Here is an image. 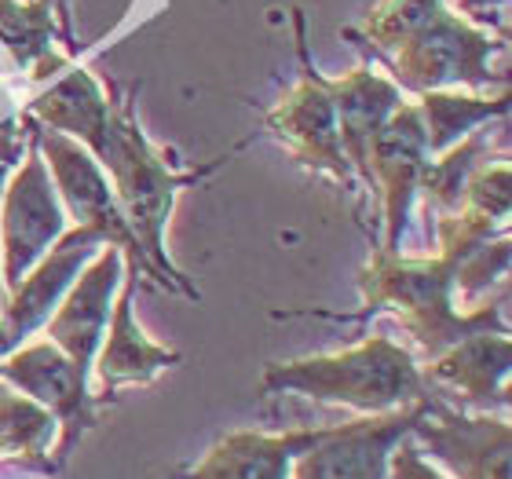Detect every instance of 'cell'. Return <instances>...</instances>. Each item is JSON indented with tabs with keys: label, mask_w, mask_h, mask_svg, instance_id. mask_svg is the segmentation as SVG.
Returning <instances> with one entry per match:
<instances>
[{
	"label": "cell",
	"mask_w": 512,
	"mask_h": 479,
	"mask_svg": "<svg viewBox=\"0 0 512 479\" xmlns=\"http://www.w3.org/2000/svg\"><path fill=\"white\" fill-rule=\"evenodd\" d=\"M428 143H425V125H421V114L417 107L392 110V118L377 128L374 143H370V183L377 180L384 187V202H388V253H395L399 235H403L406 224V205H410V194H414L421 172H425Z\"/></svg>",
	"instance_id": "cell-9"
},
{
	"label": "cell",
	"mask_w": 512,
	"mask_h": 479,
	"mask_svg": "<svg viewBox=\"0 0 512 479\" xmlns=\"http://www.w3.org/2000/svg\"><path fill=\"white\" fill-rule=\"evenodd\" d=\"M432 15H439L436 0H384L381 8L370 15V37L381 48L403 44L406 37H414Z\"/></svg>",
	"instance_id": "cell-21"
},
{
	"label": "cell",
	"mask_w": 512,
	"mask_h": 479,
	"mask_svg": "<svg viewBox=\"0 0 512 479\" xmlns=\"http://www.w3.org/2000/svg\"><path fill=\"white\" fill-rule=\"evenodd\" d=\"M333 99V114H337V136H341L344 154L366 172L370 180V143H374L377 128L392 118L399 92L388 81H381L370 70H355L348 81L326 85Z\"/></svg>",
	"instance_id": "cell-14"
},
{
	"label": "cell",
	"mask_w": 512,
	"mask_h": 479,
	"mask_svg": "<svg viewBox=\"0 0 512 479\" xmlns=\"http://www.w3.org/2000/svg\"><path fill=\"white\" fill-rule=\"evenodd\" d=\"M267 125L297 150V158L348 180V165H344L348 158H344L341 136H337V114H333V99L326 92V81L308 74L304 85L267 118Z\"/></svg>",
	"instance_id": "cell-13"
},
{
	"label": "cell",
	"mask_w": 512,
	"mask_h": 479,
	"mask_svg": "<svg viewBox=\"0 0 512 479\" xmlns=\"http://www.w3.org/2000/svg\"><path fill=\"white\" fill-rule=\"evenodd\" d=\"M92 154H96L99 165H107L110 176H114V202H118L121 220L128 224L132 238L139 242L143 256L150 260V267L158 271L161 282H176L183 286V275H176L165 260V249H161V227L172 213V198L183 183L202 180V172H191V176H176V172L165 165V161L147 147L143 132L132 121V110H110L107 125L99 132V139L92 143Z\"/></svg>",
	"instance_id": "cell-2"
},
{
	"label": "cell",
	"mask_w": 512,
	"mask_h": 479,
	"mask_svg": "<svg viewBox=\"0 0 512 479\" xmlns=\"http://www.w3.org/2000/svg\"><path fill=\"white\" fill-rule=\"evenodd\" d=\"M48 33L52 15L44 8H22L15 0H0V41L8 44L19 63L48 59Z\"/></svg>",
	"instance_id": "cell-20"
},
{
	"label": "cell",
	"mask_w": 512,
	"mask_h": 479,
	"mask_svg": "<svg viewBox=\"0 0 512 479\" xmlns=\"http://www.w3.org/2000/svg\"><path fill=\"white\" fill-rule=\"evenodd\" d=\"M505 110V99L498 103H483V99H458V96H425V103L417 107V114L425 118V143L428 154L447 150L461 132H469L472 125H480L483 118H494Z\"/></svg>",
	"instance_id": "cell-19"
},
{
	"label": "cell",
	"mask_w": 512,
	"mask_h": 479,
	"mask_svg": "<svg viewBox=\"0 0 512 479\" xmlns=\"http://www.w3.org/2000/svg\"><path fill=\"white\" fill-rule=\"evenodd\" d=\"M403 55L395 63V74L406 88H443L454 81H469V85H487V55H491V37L469 30L465 22L450 19L447 11H439L432 19L406 37Z\"/></svg>",
	"instance_id": "cell-5"
},
{
	"label": "cell",
	"mask_w": 512,
	"mask_h": 479,
	"mask_svg": "<svg viewBox=\"0 0 512 479\" xmlns=\"http://www.w3.org/2000/svg\"><path fill=\"white\" fill-rule=\"evenodd\" d=\"M326 436V428H297V432H235L220 439L183 479H289L293 461Z\"/></svg>",
	"instance_id": "cell-11"
},
{
	"label": "cell",
	"mask_w": 512,
	"mask_h": 479,
	"mask_svg": "<svg viewBox=\"0 0 512 479\" xmlns=\"http://www.w3.org/2000/svg\"><path fill=\"white\" fill-rule=\"evenodd\" d=\"M264 392H304L311 399L355 406L363 414H384L395 406L421 403L428 395L414 359L388 337H374L341 355L271 366Z\"/></svg>",
	"instance_id": "cell-1"
},
{
	"label": "cell",
	"mask_w": 512,
	"mask_h": 479,
	"mask_svg": "<svg viewBox=\"0 0 512 479\" xmlns=\"http://www.w3.org/2000/svg\"><path fill=\"white\" fill-rule=\"evenodd\" d=\"M505 373H509V341L491 337V333H472V337L454 344V352L443 355L432 366V377L450 384L472 406L509 403Z\"/></svg>",
	"instance_id": "cell-16"
},
{
	"label": "cell",
	"mask_w": 512,
	"mask_h": 479,
	"mask_svg": "<svg viewBox=\"0 0 512 479\" xmlns=\"http://www.w3.org/2000/svg\"><path fill=\"white\" fill-rule=\"evenodd\" d=\"M55 436V417L41 403H33L15 388L0 384V454H15L26 465H37L44 472H55V465L44 458L48 439Z\"/></svg>",
	"instance_id": "cell-18"
},
{
	"label": "cell",
	"mask_w": 512,
	"mask_h": 479,
	"mask_svg": "<svg viewBox=\"0 0 512 479\" xmlns=\"http://www.w3.org/2000/svg\"><path fill=\"white\" fill-rule=\"evenodd\" d=\"M96 245H103L99 231L77 227V231H70L63 242L55 245L52 253L44 256L41 267L30 278H22L19 286H15V300L8 304L4 322H0V352L11 348L19 337H26L59 304L63 289L70 286V278L81 271V264H85L88 256L96 253Z\"/></svg>",
	"instance_id": "cell-10"
},
{
	"label": "cell",
	"mask_w": 512,
	"mask_h": 479,
	"mask_svg": "<svg viewBox=\"0 0 512 479\" xmlns=\"http://www.w3.org/2000/svg\"><path fill=\"white\" fill-rule=\"evenodd\" d=\"M0 377L19 384L33 403H41L55 417V425H63L59 461L70 458L81 432L96 425V395H88V370L74 366L52 341L8 355L0 362Z\"/></svg>",
	"instance_id": "cell-4"
},
{
	"label": "cell",
	"mask_w": 512,
	"mask_h": 479,
	"mask_svg": "<svg viewBox=\"0 0 512 479\" xmlns=\"http://www.w3.org/2000/svg\"><path fill=\"white\" fill-rule=\"evenodd\" d=\"M388 469H392V479H443L439 472H432L421 461L414 443H395L392 458H388Z\"/></svg>",
	"instance_id": "cell-22"
},
{
	"label": "cell",
	"mask_w": 512,
	"mask_h": 479,
	"mask_svg": "<svg viewBox=\"0 0 512 479\" xmlns=\"http://www.w3.org/2000/svg\"><path fill=\"white\" fill-rule=\"evenodd\" d=\"M469 4H480V0H469Z\"/></svg>",
	"instance_id": "cell-24"
},
{
	"label": "cell",
	"mask_w": 512,
	"mask_h": 479,
	"mask_svg": "<svg viewBox=\"0 0 512 479\" xmlns=\"http://www.w3.org/2000/svg\"><path fill=\"white\" fill-rule=\"evenodd\" d=\"M458 479H509V425L494 417H461L428 399L410 428Z\"/></svg>",
	"instance_id": "cell-7"
},
{
	"label": "cell",
	"mask_w": 512,
	"mask_h": 479,
	"mask_svg": "<svg viewBox=\"0 0 512 479\" xmlns=\"http://www.w3.org/2000/svg\"><path fill=\"white\" fill-rule=\"evenodd\" d=\"M33 114H41L52 128H63V132H70V136H77L81 143L92 147L110 118V103L103 99V92L85 70H74L48 96L33 103Z\"/></svg>",
	"instance_id": "cell-17"
},
{
	"label": "cell",
	"mask_w": 512,
	"mask_h": 479,
	"mask_svg": "<svg viewBox=\"0 0 512 479\" xmlns=\"http://www.w3.org/2000/svg\"><path fill=\"white\" fill-rule=\"evenodd\" d=\"M41 147L55 172L59 194L66 198L77 224L99 231L103 242H110L114 249H125V253L132 256V275H136L139 267H147L150 275H158V271L150 267L147 256H143L139 242L132 238L128 224L121 220L118 202H114V194H110V183H107V176H103V169H99V161L92 158L88 150L77 147V143H70L66 136H59V132H44Z\"/></svg>",
	"instance_id": "cell-6"
},
{
	"label": "cell",
	"mask_w": 512,
	"mask_h": 479,
	"mask_svg": "<svg viewBox=\"0 0 512 479\" xmlns=\"http://www.w3.org/2000/svg\"><path fill=\"white\" fill-rule=\"evenodd\" d=\"M132 286H136V275L121 293L118 308H114V322H110V337L107 348L99 352V395L96 403H107L114 388L121 384H147L150 377L172 362H180V355L169 352V348H158L154 341H147L139 326L132 322Z\"/></svg>",
	"instance_id": "cell-15"
},
{
	"label": "cell",
	"mask_w": 512,
	"mask_h": 479,
	"mask_svg": "<svg viewBox=\"0 0 512 479\" xmlns=\"http://www.w3.org/2000/svg\"><path fill=\"white\" fill-rule=\"evenodd\" d=\"M22 154V136H19V128H4L0 132V169L4 165H11V161Z\"/></svg>",
	"instance_id": "cell-23"
},
{
	"label": "cell",
	"mask_w": 512,
	"mask_h": 479,
	"mask_svg": "<svg viewBox=\"0 0 512 479\" xmlns=\"http://www.w3.org/2000/svg\"><path fill=\"white\" fill-rule=\"evenodd\" d=\"M428 399L432 395L388 417L374 414L366 421L326 428V436L293 461V479H384L395 443L410 436L417 417L428 410Z\"/></svg>",
	"instance_id": "cell-3"
},
{
	"label": "cell",
	"mask_w": 512,
	"mask_h": 479,
	"mask_svg": "<svg viewBox=\"0 0 512 479\" xmlns=\"http://www.w3.org/2000/svg\"><path fill=\"white\" fill-rule=\"evenodd\" d=\"M63 235V213L52 194L48 172L41 158H30L26 169L15 176L4 202V278L19 286L48 245Z\"/></svg>",
	"instance_id": "cell-8"
},
{
	"label": "cell",
	"mask_w": 512,
	"mask_h": 479,
	"mask_svg": "<svg viewBox=\"0 0 512 479\" xmlns=\"http://www.w3.org/2000/svg\"><path fill=\"white\" fill-rule=\"evenodd\" d=\"M118 271H121V253L110 245L99 253V260L85 271V278L74 286V293L66 297L52 322H48V337L66 359L88 370V362L96 355V344L103 337L110 315V297L118 289Z\"/></svg>",
	"instance_id": "cell-12"
}]
</instances>
